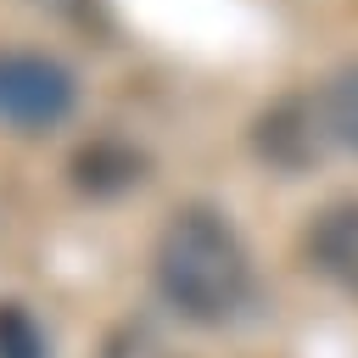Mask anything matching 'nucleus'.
I'll return each instance as SVG.
<instances>
[{
  "label": "nucleus",
  "instance_id": "8",
  "mask_svg": "<svg viewBox=\"0 0 358 358\" xmlns=\"http://www.w3.org/2000/svg\"><path fill=\"white\" fill-rule=\"evenodd\" d=\"M112 358H179V352L162 347L151 330H123V336L112 341Z\"/></svg>",
  "mask_w": 358,
  "mask_h": 358
},
{
  "label": "nucleus",
  "instance_id": "6",
  "mask_svg": "<svg viewBox=\"0 0 358 358\" xmlns=\"http://www.w3.org/2000/svg\"><path fill=\"white\" fill-rule=\"evenodd\" d=\"M319 117H324V134L352 145L358 151V67H341L324 90H319Z\"/></svg>",
  "mask_w": 358,
  "mask_h": 358
},
{
  "label": "nucleus",
  "instance_id": "4",
  "mask_svg": "<svg viewBox=\"0 0 358 358\" xmlns=\"http://www.w3.org/2000/svg\"><path fill=\"white\" fill-rule=\"evenodd\" d=\"M324 140H330V134H324V117H319V106H308V101H280V106H268V112L257 117V151H263L274 168H285V173L308 168Z\"/></svg>",
  "mask_w": 358,
  "mask_h": 358
},
{
  "label": "nucleus",
  "instance_id": "1",
  "mask_svg": "<svg viewBox=\"0 0 358 358\" xmlns=\"http://www.w3.org/2000/svg\"><path fill=\"white\" fill-rule=\"evenodd\" d=\"M151 274H157L162 302L196 324H229L252 296L246 246L213 207H179L162 224Z\"/></svg>",
  "mask_w": 358,
  "mask_h": 358
},
{
  "label": "nucleus",
  "instance_id": "3",
  "mask_svg": "<svg viewBox=\"0 0 358 358\" xmlns=\"http://www.w3.org/2000/svg\"><path fill=\"white\" fill-rule=\"evenodd\" d=\"M308 268L324 274L341 291H358V201H330L313 213L308 235H302Z\"/></svg>",
  "mask_w": 358,
  "mask_h": 358
},
{
  "label": "nucleus",
  "instance_id": "7",
  "mask_svg": "<svg viewBox=\"0 0 358 358\" xmlns=\"http://www.w3.org/2000/svg\"><path fill=\"white\" fill-rule=\"evenodd\" d=\"M0 358H50L45 330L34 324V313L22 302H0Z\"/></svg>",
  "mask_w": 358,
  "mask_h": 358
},
{
  "label": "nucleus",
  "instance_id": "2",
  "mask_svg": "<svg viewBox=\"0 0 358 358\" xmlns=\"http://www.w3.org/2000/svg\"><path fill=\"white\" fill-rule=\"evenodd\" d=\"M73 73L39 50H0V123L50 129L73 112Z\"/></svg>",
  "mask_w": 358,
  "mask_h": 358
},
{
  "label": "nucleus",
  "instance_id": "5",
  "mask_svg": "<svg viewBox=\"0 0 358 358\" xmlns=\"http://www.w3.org/2000/svg\"><path fill=\"white\" fill-rule=\"evenodd\" d=\"M140 151H129V145H112V140H101V145H90V151H78V162H73V173H78V185L84 190H95V196H117V190H129L134 179H140Z\"/></svg>",
  "mask_w": 358,
  "mask_h": 358
}]
</instances>
